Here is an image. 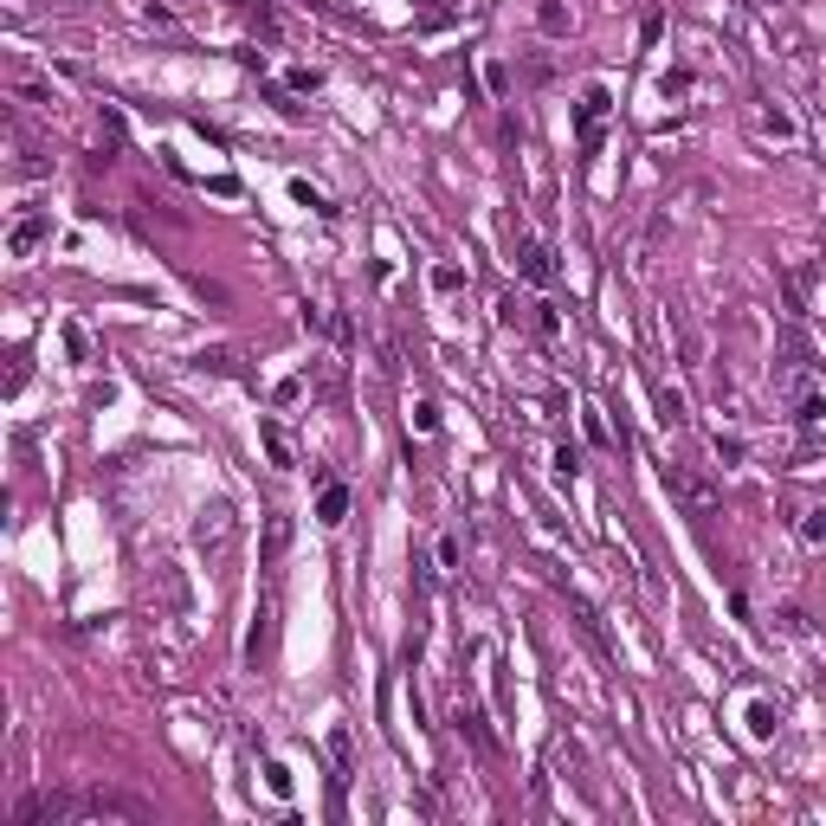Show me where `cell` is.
Wrapping results in <instances>:
<instances>
[{
	"label": "cell",
	"mask_w": 826,
	"mask_h": 826,
	"mask_svg": "<svg viewBox=\"0 0 826 826\" xmlns=\"http://www.w3.org/2000/svg\"><path fill=\"white\" fill-rule=\"evenodd\" d=\"M665 491L678 497L698 523H710V516H717V484H710V478H698L691 465H665Z\"/></svg>",
	"instance_id": "cell-1"
},
{
	"label": "cell",
	"mask_w": 826,
	"mask_h": 826,
	"mask_svg": "<svg viewBox=\"0 0 826 826\" xmlns=\"http://www.w3.org/2000/svg\"><path fill=\"white\" fill-rule=\"evenodd\" d=\"M91 820H148V801L117 794V788H91V794H78V826H91Z\"/></svg>",
	"instance_id": "cell-2"
},
{
	"label": "cell",
	"mask_w": 826,
	"mask_h": 826,
	"mask_svg": "<svg viewBox=\"0 0 826 826\" xmlns=\"http://www.w3.org/2000/svg\"><path fill=\"white\" fill-rule=\"evenodd\" d=\"M788 407H794V420L813 433V426H826V388L813 382V374H788Z\"/></svg>",
	"instance_id": "cell-3"
},
{
	"label": "cell",
	"mask_w": 826,
	"mask_h": 826,
	"mask_svg": "<svg viewBox=\"0 0 826 826\" xmlns=\"http://www.w3.org/2000/svg\"><path fill=\"white\" fill-rule=\"evenodd\" d=\"M516 271H523V284L549 291V284H556V252H549L543 240H530V233H523V240H516Z\"/></svg>",
	"instance_id": "cell-4"
},
{
	"label": "cell",
	"mask_w": 826,
	"mask_h": 826,
	"mask_svg": "<svg viewBox=\"0 0 826 826\" xmlns=\"http://www.w3.org/2000/svg\"><path fill=\"white\" fill-rule=\"evenodd\" d=\"M194 543H200L207 556H227V543H233V510H227V504H207L200 523H194Z\"/></svg>",
	"instance_id": "cell-5"
},
{
	"label": "cell",
	"mask_w": 826,
	"mask_h": 826,
	"mask_svg": "<svg viewBox=\"0 0 826 826\" xmlns=\"http://www.w3.org/2000/svg\"><path fill=\"white\" fill-rule=\"evenodd\" d=\"M46 240H52V213H26V219H14V233H7V252H14V259H33Z\"/></svg>",
	"instance_id": "cell-6"
},
{
	"label": "cell",
	"mask_w": 826,
	"mask_h": 826,
	"mask_svg": "<svg viewBox=\"0 0 826 826\" xmlns=\"http://www.w3.org/2000/svg\"><path fill=\"white\" fill-rule=\"evenodd\" d=\"M607 104H614V97L600 91V85H587V91H581V104H575V129H581V142H587V148L600 142V117H607Z\"/></svg>",
	"instance_id": "cell-7"
},
{
	"label": "cell",
	"mask_w": 826,
	"mask_h": 826,
	"mask_svg": "<svg viewBox=\"0 0 826 826\" xmlns=\"http://www.w3.org/2000/svg\"><path fill=\"white\" fill-rule=\"evenodd\" d=\"M259 445H265V459H271L278 472H291V465H297V453H291V439H284V426H278V420H259Z\"/></svg>",
	"instance_id": "cell-8"
},
{
	"label": "cell",
	"mask_w": 826,
	"mask_h": 826,
	"mask_svg": "<svg viewBox=\"0 0 826 826\" xmlns=\"http://www.w3.org/2000/svg\"><path fill=\"white\" fill-rule=\"evenodd\" d=\"M453 723H459L465 736H472V749H478V756H497V742H491V729H484V717H478V710H472L465 698L453 704Z\"/></svg>",
	"instance_id": "cell-9"
},
{
	"label": "cell",
	"mask_w": 826,
	"mask_h": 826,
	"mask_svg": "<svg viewBox=\"0 0 826 826\" xmlns=\"http://www.w3.org/2000/svg\"><path fill=\"white\" fill-rule=\"evenodd\" d=\"M284 549H291V516H265V549H259V562L271 568V562H284Z\"/></svg>",
	"instance_id": "cell-10"
},
{
	"label": "cell",
	"mask_w": 826,
	"mask_h": 826,
	"mask_svg": "<svg viewBox=\"0 0 826 826\" xmlns=\"http://www.w3.org/2000/svg\"><path fill=\"white\" fill-rule=\"evenodd\" d=\"M271 646V600H259V614H252V633H246V665H259Z\"/></svg>",
	"instance_id": "cell-11"
},
{
	"label": "cell",
	"mask_w": 826,
	"mask_h": 826,
	"mask_svg": "<svg viewBox=\"0 0 826 826\" xmlns=\"http://www.w3.org/2000/svg\"><path fill=\"white\" fill-rule=\"evenodd\" d=\"M330 762H336V788H342V781H349V769H355V742H349V729H342V723L330 729Z\"/></svg>",
	"instance_id": "cell-12"
},
{
	"label": "cell",
	"mask_w": 826,
	"mask_h": 826,
	"mask_svg": "<svg viewBox=\"0 0 826 826\" xmlns=\"http://www.w3.org/2000/svg\"><path fill=\"white\" fill-rule=\"evenodd\" d=\"M317 516H323V523H342V516H349V484H323Z\"/></svg>",
	"instance_id": "cell-13"
},
{
	"label": "cell",
	"mask_w": 826,
	"mask_h": 826,
	"mask_svg": "<svg viewBox=\"0 0 826 826\" xmlns=\"http://www.w3.org/2000/svg\"><path fill=\"white\" fill-rule=\"evenodd\" d=\"M756 123H762V136H775V142H788V136H794V117H788V110H775V104H762V110H756Z\"/></svg>",
	"instance_id": "cell-14"
},
{
	"label": "cell",
	"mask_w": 826,
	"mask_h": 826,
	"mask_svg": "<svg viewBox=\"0 0 826 826\" xmlns=\"http://www.w3.org/2000/svg\"><path fill=\"white\" fill-rule=\"evenodd\" d=\"M536 26H543L549 39H562V33H568V7H562V0H543V7H536Z\"/></svg>",
	"instance_id": "cell-15"
},
{
	"label": "cell",
	"mask_w": 826,
	"mask_h": 826,
	"mask_svg": "<svg viewBox=\"0 0 826 826\" xmlns=\"http://www.w3.org/2000/svg\"><path fill=\"white\" fill-rule=\"evenodd\" d=\"M658 426H685V394L678 388H658Z\"/></svg>",
	"instance_id": "cell-16"
},
{
	"label": "cell",
	"mask_w": 826,
	"mask_h": 826,
	"mask_svg": "<svg viewBox=\"0 0 826 826\" xmlns=\"http://www.w3.org/2000/svg\"><path fill=\"white\" fill-rule=\"evenodd\" d=\"M530 323H536L543 336H562V311H556V304H530Z\"/></svg>",
	"instance_id": "cell-17"
},
{
	"label": "cell",
	"mask_w": 826,
	"mask_h": 826,
	"mask_svg": "<svg viewBox=\"0 0 826 826\" xmlns=\"http://www.w3.org/2000/svg\"><path fill=\"white\" fill-rule=\"evenodd\" d=\"M749 736H775V710H769L762 698L749 704Z\"/></svg>",
	"instance_id": "cell-18"
},
{
	"label": "cell",
	"mask_w": 826,
	"mask_h": 826,
	"mask_svg": "<svg viewBox=\"0 0 826 826\" xmlns=\"http://www.w3.org/2000/svg\"><path fill=\"white\" fill-rule=\"evenodd\" d=\"M801 543H826V510H801Z\"/></svg>",
	"instance_id": "cell-19"
},
{
	"label": "cell",
	"mask_w": 826,
	"mask_h": 826,
	"mask_svg": "<svg viewBox=\"0 0 826 826\" xmlns=\"http://www.w3.org/2000/svg\"><path fill=\"white\" fill-rule=\"evenodd\" d=\"M317 85H323V71H317V65H297V71H291V91H297V97H311Z\"/></svg>",
	"instance_id": "cell-20"
},
{
	"label": "cell",
	"mask_w": 826,
	"mask_h": 826,
	"mask_svg": "<svg viewBox=\"0 0 826 826\" xmlns=\"http://www.w3.org/2000/svg\"><path fill=\"white\" fill-rule=\"evenodd\" d=\"M291 194H297V200H304V207H311V213H323V219H330V213H336V207H330V200H323V194H317V188H311V181H291Z\"/></svg>",
	"instance_id": "cell-21"
},
{
	"label": "cell",
	"mask_w": 826,
	"mask_h": 826,
	"mask_svg": "<svg viewBox=\"0 0 826 826\" xmlns=\"http://www.w3.org/2000/svg\"><path fill=\"white\" fill-rule=\"evenodd\" d=\"M484 85H491V97H504V91H510V65H504V58H491V65H484Z\"/></svg>",
	"instance_id": "cell-22"
},
{
	"label": "cell",
	"mask_w": 826,
	"mask_h": 826,
	"mask_svg": "<svg viewBox=\"0 0 826 826\" xmlns=\"http://www.w3.org/2000/svg\"><path fill=\"white\" fill-rule=\"evenodd\" d=\"M497 323H530V304H516V297H497Z\"/></svg>",
	"instance_id": "cell-23"
},
{
	"label": "cell",
	"mask_w": 826,
	"mask_h": 826,
	"mask_svg": "<svg viewBox=\"0 0 826 826\" xmlns=\"http://www.w3.org/2000/svg\"><path fill=\"white\" fill-rule=\"evenodd\" d=\"M65 349H71V355H78V362H91V336H85L78 323H65Z\"/></svg>",
	"instance_id": "cell-24"
},
{
	"label": "cell",
	"mask_w": 826,
	"mask_h": 826,
	"mask_svg": "<svg viewBox=\"0 0 826 826\" xmlns=\"http://www.w3.org/2000/svg\"><path fill=\"white\" fill-rule=\"evenodd\" d=\"M459 284H465L459 265H433V291H459Z\"/></svg>",
	"instance_id": "cell-25"
},
{
	"label": "cell",
	"mask_w": 826,
	"mask_h": 826,
	"mask_svg": "<svg viewBox=\"0 0 826 826\" xmlns=\"http://www.w3.org/2000/svg\"><path fill=\"white\" fill-rule=\"evenodd\" d=\"M14 97H26V104H58V97H52L46 85H33V78H20V85H14Z\"/></svg>",
	"instance_id": "cell-26"
},
{
	"label": "cell",
	"mask_w": 826,
	"mask_h": 826,
	"mask_svg": "<svg viewBox=\"0 0 826 826\" xmlns=\"http://www.w3.org/2000/svg\"><path fill=\"white\" fill-rule=\"evenodd\" d=\"M265 788H271V794H291V769H284V762H265Z\"/></svg>",
	"instance_id": "cell-27"
},
{
	"label": "cell",
	"mask_w": 826,
	"mask_h": 826,
	"mask_svg": "<svg viewBox=\"0 0 826 826\" xmlns=\"http://www.w3.org/2000/svg\"><path fill=\"white\" fill-rule=\"evenodd\" d=\"M575 465H581V459H575V445H556V478L575 484Z\"/></svg>",
	"instance_id": "cell-28"
},
{
	"label": "cell",
	"mask_w": 826,
	"mask_h": 826,
	"mask_svg": "<svg viewBox=\"0 0 826 826\" xmlns=\"http://www.w3.org/2000/svg\"><path fill=\"white\" fill-rule=\"evenodd\" d=\"M658 33H665V14H658V7H652V14H646V20H639V39H646V46H652V39H658Z\"/></svg>",
	"instance_id": "cell-29"
},
{
	"label": "cell",
	"mask_w": 826,
	"mask_h": 826,
	"mask_svg": "<svg viewBox=\"0 0 826 826\" xmlns=\"http://www.w3.org/2000/svg\"><path fill=\"white\" fill-rule=\"evenodd\" d=\"M420 7H426V14H439V0H420Z\"/></svg>",
	"instance_id": "cell-30"
},
{
	"label": "cell",
	"mask_w": 826,
	"mask_h": 826,
	"mask_svg": "<svg viewBox=\"0 0 826 826\" xmlns=\"http://www.w3.org/2000/svg\"><path fill=\"white\" fill-rule=\"evenodd\" d=\"M756 7H781V0H756Z\"/></svg>",
	"instance_id": "cell-31"
}]
</instances>
